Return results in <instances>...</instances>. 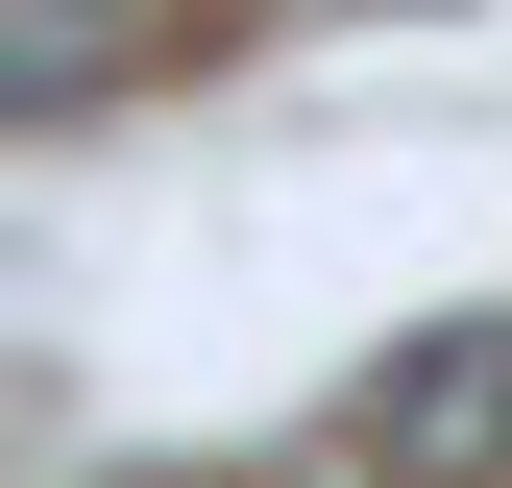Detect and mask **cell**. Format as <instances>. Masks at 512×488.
Masks as SVG:
<instances>
[{"mask_svg": "<svg viewBox=\"0 0 512 488\" xmlns=\"http://www.w3.org/2000/svg\"><path fill=\"white\" fill-rule=\"evenodd\" d=\"M98 49H122V0H0V74L25 98H98Z\"/></svg>", "mask_w": 512, "mask_h": 488, "instance_id": "2", "label": "cell"}, {"mask_svg": "<svg viewBox=\"0 0 512 488\" xmlns=\"http://www.w3.org/2000/svg\"><path fill=\"white\" fill-rule=\"evenodd\" d=\"M366 464L391 488H488L512 464V318H439V342L366 366Z\"/></svg>", "mask_w": 512, "mask_h": 488, "instance_id": "1", "label": "cell"}]
</instances>
